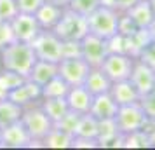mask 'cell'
Wrapping results in <instances>:
<instances>
[{
  "mask_svg": "<svg viewBox=\"0 0 155 150\" xmlns=\"http://www.w3.org/2000/svg\"><path fill=\"white\" fill-rule=\"evenodd\" d=\"M0 54H2V68L11 70L18 75H21V77H25V79H28L30 72H31V68L37 61L31 44L16 40V42L9 44L7 47H4L0 51Z\"/></svg>",
  "mask_w": 155,
  "mask_h": 150,
  "instance_id": "obj_1",
  "label": "cell"
},
{
  "mask_svg": "<svg viewBox=\"0 0 155 150\" xmlns=\"http://www.w3.org/2000/svg\"><path fill=\"white\" fill-rule=\"evenodd\" d=\"M119 18L120 12L113 7H106V5H99L96 11H92L87 16V28L89 33L101 37V38H112L113 35L119 33Z\"/></svg>",
  "mask_w": 155,
  "mask_h": 150,
  "instance_id": "obj_2",
  "label": "cell"
},
{
  "mask_svg": "<svg viewBox=\"0 0 155 150\" xmlns=\"http://www.w3.org/2000/svg\"><path fill=\"white\" fill-rule=\"evenodd\" d=\"M52 32L61 40H82L84 35L89 32L87 19H85V16L66 7L63 9V14L59 18V21L56 23V26L52 28Z\"/></svg>",
  "mask_w": 155,
  "mask_h": 150,
  "instance_id": "obj_3",
  "label": "cell"
},
{
  "mask_svg": "<svg viewBox=\"0 0 155 150\" xmlns=\"http://www.w3.org/2000/svg\"><path fill=\"white\" fill-rule=\"evenodd\" d=\"M21 122L26 128L28 135L31 136V140L40 143L47 136V133L54 128V122L47 117V114L42 110L40 105H30V107L23 108Z\"/></svg>",
  "mask_w": 155,
  "mask_h": 150,
  "instance_id": "obj_4",
  "label": "cell"
},
{
  "mask_svg": "<svg viewBox=\"0 0 155 150\" xmlns=\"http://www.w3.org/2000/svg\"><path fill=\"white\" fill-rule=\"evenodd\" d=\"M37 59L59 63L63 59V40L52 30H40V33L31 42Z\"/></svg>",
  "mask_w": 155,
  "mask_h": 150,
  "instance_id": "obj_5",
  "label": "cell"
},
{
  "mask_svg": "<svg viewBox=\"0 0 155 150\" xmlns=\"http://www.w3.org/2000/svg\"><path fill=\"white\" fill-rule=\"evenodd\" d=\"M115 122H117V128L122 135H129L134 131L145 129L150 119L143 112L140 101H138V103H131V105H120L117 110V115H115Z\"/></svg>",
  "mask_w": 155,
  "mask_h": 150,
  "instance_id": "obj_6",
  "label": "cell"
},
{
  "mask_svg": "<svg viewBox=\"0 0 155 150\" xmlns=\"http://www.w3.org/2000/svg\"><path fill=\"white\" fill-rule=\"evenodd\" d=\"M134 59H136V58L129 56L126 52H108L99 68L105 72L106 77L112 80V82L126 80V79H129V75H131Z\"/></svg>",
  "mask_w": 155,
  "mask_h": 150,
  "instance_id": "obj_7",
  "label": "cell"
},
{
  "mask_svg": "<svg viewBox=\"0 0 155 150\" xmlns=\"http://www.w3.org/2000/svg\"><path fill=\"white\" fill-rule=\"evenodd\" d=\"M33 145H40V142H33L23 126L21 119L0 129V148H31Z\"/></svg>",
  "mask_w": 155,
  "mask_h": 150,
  "instance_id": "obj_8",
  "label": "cell"
},
{
  "mask_svg": "<svg viewBox=\"0 0 155 150\" xmlns=\"http://www.w3.org/2000/svg\"><path fill=\"white\" fill-rule=\"evenodd\" d=\"M91 70L89 63L82 56L63 58L58 63V75L68 82V86H82L87 73Z\"/></svg>",
  "mask_w": 155,
  "mask_h": 150,
  "instance_id": "obj_9",
  "label": "cell"
},
{
  "mask_svg": "<svg viewBox=\"0 0 155 150\" xmlns=\"http://www.w3.org/2000/svg\"><path fill=\"white\" fill-rule=\"evenodd\" d=\"M106 54H108V45L105 38L87 32L80 40V56L89 63V66H101Z\"/></svg>",
  "mask_w": 155,
  "mask_h": 150,
  "instance_id": "obj_10",
  "label": "cell"
},
{
  "mask_svg": "<svg viewBox=\"0 0 155 150\" xmlns=\"http://www.w3.org/2000/svg\"><path fill=\"white\" fill-rule=\"evenodd\" d=\"M11 26L14 32V38L18 42L31 44L35 37L40 33V25L37 21L35 14H26V12H18L11 19Z\"/></svg>",
  "mask_w": 155,
  "mask_h": 150,
  "instance_id": "obj_11",
  "label": "cell"
},
{
  "mask_svg": "<svg viewBox=\"0 0 155 150\" xmlns=\"http://www.w3.org/2000/svg\"><path fill=\"white\" fill-rule=\"evenodd\" d=\"M129 80L133 82V86L136 87L140 96H143V94L155 89V70L152 66H148L147 63L140 61V59H134Z\"/></svg>",
  "mask_w": 155,
  "mask_h": 150,
  "instance_id": "obj_12",
  "label": "cell"
},
{
  "mask_svg": "<svg viewBox=\"0 0 155 150\" xmlns=\"http://www.w3.org/2000/svg\"><path fill=\"white\" fill-rule=\"evenodd\" d=\"M9 100H12L14 103H18L19 107H30L33 105L37 100L42 98V87L37 86L35 82H31L30 79H25L18 87H14L7 96Z\"/></svg>",
  "mask_w": 155,
  "mask_h": 150,
  "instance_id": "obj_13",
  "label": "cell"
},
{
  "mask_svg": "<svg viewBox=\"0 0 155 150\" xmlns=\"http://www.w3.org/2000/svg\"><path fill=\"white\" fill-rule=\"evenodd\" d=\"M117 110H119V105H117V101L112 98L110 91H108V93H103V94H96V96H92L89 114L94 115L98 121L115 119Z\"/></svg>",
  "mask_w": 155,
  "mask_h": 150,
  "instance_id": "obj_14",
  "label": "cell"
},
{
  "mask_svg": "<svg viewBox=\"0 0 155 150\" xmlns=\"http://www.w3.org/2000/svg\"><path fill=\"white\" fill-rule=\"evenodd\" d=\"M99 148L103 147H122V133L117 128L115 119H105L98 122V135H96Z\"/></svg>",
  "mask_w": 155,
  "mask_h": 150,
  "instance_id": "obj_15",
  "label": "cell"
},
{
  "mask_svg": "<svg viewBox=\"0 0 155 150\" xmlns=\"http://www.w3.org/2000/svg\"><path fill=\"white\" fill-rule=\"evenodd\" d=\"M110 94L112 98L117 101V105H131V103H138L140 101V93L136 91V87L133 86V82L129 79L126 80H117L112 82L110 87Z\"/></svg>",
  "mask_w": 155,
  "mask_h": 150,
  "instance_id": "obj_16",
  "label": "cell"
},
{
  "mask_svg": "<svg viewBox=\"0 0 155 150\" xmlns=\"http://www.w3.org/2000/svg\"><path fill=\"white\" fill-rule=\"evenodd\" d=\"M64 100L68 103V108L78 114H87L91 108L92 94L85 89L84 86H71L68 89V94L64 96Z\"/></svg>",
  "mask_w": 155,
  "mask_h": 150,
  "instance_id": "obj_17",
  "label": "cell"
},
{
  "mask_svg": "<svg viewBox=\"0 0 155 150\" xmlns=\"http://www.w3.org/2000/svg\"><path fill=\"white\" fill-rule=\"evenodd\" d=\"M82 86H84L92 96H96V94L108 93L110 87H112V80L106 77V73L101 70L99 66H91V70H89V73H87V77H85Z\"/></svg>",
  "mask_w": 155,
  "mask_h": 150,
  "instance_id": "obj_18",
  "label": "cell"
},
{
  "mask_svg": "<svg viewBox=\"0 0 155 150\" xmlns=\"http://www.w3.org/2000/svg\"><path fill=\"white\" fill-rule=\"evenodd\" d=\"M124 14L134 23L136 28H148V25L153 21V18H155L148 0H140V2H136L133 7H129Z\"/></svg>",
  "mask_w": 155,
  "mask_h": 150,
  "instance_id": "obj_19",
  "label": "cell"
},
{
  "mask_svg": "<svg viewBox=\"0 0 155 150\" xmlns=\"http://www.w3.org/2000/svg\"><path fill=\"white\" fill-rule=\"evenodd\" d=\"M58 75V63H51V61H44V59H37L33 68L30 72L28 79L31 82H35L37 86L42 87L44 84H47L51 79H54Z\"/></svg>",
  "mask_w": 155,
  "mask_h": 150,
  "instance_id": "obj_20",
  "label": "cell"
},
{
  "mask_svg": "<svg viewBox=\"0 0 155 150\" xmlns=\"http://www.w3.org/2000/svg\"><path fill=\"white\" fill-rule=\"evenodd\" d=\"M61 14H63V7L54 5L51 2H44L35 12V18L42 30H52L56 26V23L59 21Z\"/></svg>",
  "mask_w": 155,
  "mask_h": 150,
  "instance_id": "obj_21",
  "label": "cell"
},
{
  "mask_svg": "<svg viewBox=\"0 0 155 150\" xmlns=\"http://www.w3.org/2000/svg\"><path fill=\"white\" fill-rule=\"evenodd\" d=\"M71 145H73V135L56 128V126L42 140L44 148H71Z\"/></svg>",
  "mask_w": 155,
  "mask_h": 150,
  "instance_id": "obj_22",
  "label": "cell"
},
{
  "mask_svg": "<svg viewBox=\"0 0 155 150\" xmlns=\"http://www.w3.org/2000/svg\"><path fill=\"white\" fill-rule=\"evenodd\" d=\"M40 107H42V110L47 114V117H49L54 124L70 110L64 98H42Z\"/></svg>",
  "mask_w": 155,
  "mask_h": 150,
  "instance_id": "obj_23",
  "label": "cell"
},
{
  "mask_svg": "<svg viewBox=\"0 0 155 150\" xmlns=\"http://www.w3.org/2000/svg\"><path fill=\"white\" fill-rule=\"evenodd\" d=\"M23 114V107H19L18 103H14L12 100H0V129L12 124V122H18L21 119Z\"/></svg>",
  "mask_w": 155,
  "mask_h": 150,
  "instance_id": "obj_24",
  "label": "cell"
},
{
  "mask_svg": "<svg viewBox=\"0 0 155 150\" xmlns=\"http://www.w3.org/2000/svg\"><path fill=\"white\" fill-rule=\"evenodd\" d=\"M98 119L91 115L89 112L87 114H82L80 119H78V124H77V129L73 136H78V138H96L98 135Z\"/></svg>",
  "mask_w": 155,
  "mask_h": 150,
  "instance_id": "obj_25",
  "label": "cell"
},
{
  "mask_svg": "<svg viewBox=\"0 0 155 150\" xmlns=\"http://www.w3.org/2000/svg\"><path fill=\"white\" fill-rule=\"evenodd\" d=\"M68 82L56 75L54 79H51L47 84L42 86V98H64L68 94Z\"/></svg>",
  "mask_w": 155,
  "mask_h": 150,
  "instance_id": "obj_26",
  "label": "cell"
},
{
  "mask_svg": "<svg viewBox=\"0 0 155 150\" xmlns=\"http://www.w3.org/2000/svg\"><path fill=\"white\" fill-rule=\"evenodd\" d=\"M122 147H133V148H145V147H152L150 142V135H148L147 128L134 131L129 135H122Z\"/></svg>",
  "mask_w": 155,
  "mask_h": 150,
  "instance_id": "obj_27",
  "label": "cell"
},
{
  "mask_svg": "<svg viewBox=\"0 0 155 150\" xmlns=\"http://www.w3.org/2000/svg\"><path fill=\"white\" fill-rule=\"evenodd\" d=\"M80 115L78 112H73V110H68L66 114L59 119V121L54 124L56 128L63 129V131H66V133H70V135H73L75 133V129H77V124H78V119H80Z\"/></svg>",
  "mask_w": 155,
  "mask_h": 150,
  "instance_id": "obj_28",
  "label": "cell"
},
{
  "mask_svg": "<svg viewBox=\"0 0 155 150\" xmlns=\"http://www.w3.org/2000/svg\"><path fill=\"white\" fill-rule=\"evenodd\" d=\"M101 5V2L99 0H70V5L68 7L71 9V11H75V12H78V14L82 16H87L91 14L92 11H96V9Z\"/></svg>",
  "mask_w": 155,
  "mask_h": 150,
  "instance_id": "obj_29",
  "label": "cell"
},
{
  "mask_svg": "<svg viewBox=\"0 0 155 150\" xmlns=\"http://www.w3.org/2000/svg\"><path fill=\"white\" fill-rule=\"evenodd\" d=\"M19 12L16 0H0V21H11Z\"/></svg>",
  "mask_w": 155,
  "mask_h": 150,
  "instance_id": "obj_30",
  "label": "cell"
},
{
  "mask_svg": "<svg viewBox=\"0 0 155 150\" xmlns=\"http://www.w3.org/2000/svg\"><path fill=\"white\" fill-rule=\"evenodd\" d=\"M140 105L143 108V112L147 114V117L150 121H155V91L143 94L140 98Z\"/></svg>",
  "mask_w": 155,
  "mask_h": 150,
  "instance_id": "obj_31",
  "label": "cell"
},
{
  "mask_svg": "<svg viewBox=\"0 0 155 150\" xmlns=\"http://www.w3.org/2000/svg\"><path fill=\"white\" fill-rule=\"evenodd\" d=\"M12 42H16V38H14L12 26H11V21H0V51Z\"/></svg>",
  "mask_w": 155,
  "mask_h": 150,
  "instance_id": "obj_32",
  "label": "cell"
},
{
  "mask_svg": "<svg viewBox=\"0 0 155 150\" xmlns=\"http://www.w3.org/2000/svg\"><path fill=\"white\" fill-rule=\"evenodd\" d=\"M136 59H140L143 63H147L148 66H152L155 70V40H150V42L141 49L140 56L136 58Z\"/></svg>",
  "mask_w": 155,
  "mask_h": 150,
  "instance_id": "obj_33",
  "label": "cell"
},
{
  "mask_svg": "<svg viewBox=\"0 0 155 150\" xmlns=\"http://www.w3.org/2000/svg\"><path fill=\"white\" fill-rule=\"evenodd\" d=\"M44 2L45 0H16L19 12H26V14H35Z\"/></svg>",
  "mask_w": 155,
  "mask_h": 150,
  "instance_id": "obj_34",
  "label": "cell"
},
{
  "mask_svg": "<svg viewBox=\"0 0 155 150\" xmlns=\"http://www.w3.org/2000/svg\"><path fill=\"white\" fill-rule=\"evenodd\" d=\"M80 56V40H63V58Z\"/></svg>",
  "mask_w": 155,
  "mask_h": 150,
  "instance_id": "obj_35",
  "label": "cell"
},
{
  "mask_svg": "<svg viewBox=\"0 0 155 150\" xmlns=\"http://www.w3.org/2000/svg\"><path fill=\"white\" fill-rule=\"evenodd\" d=\"M71 148H99V145L96 138H78V136H73Z\"/></svg>",
  "mask_w": 155,
  "mask_h": 150,
  "instance_id": "obj_36",
  "label": "cell"
},
{
  "mask_svg": "<svg viewBox=\"0 0 155 150\" xmlns=\"http://www.w3.org/2000/svg\"><path fill=\"white\" fill-rule=\"evenodd\" d=\"M136 2H140V0H115V9L119 12H126L127 9L133 7Z\"/></svg>",
  "mask_w": 155,
  "mask_h": 150,
  "instance_id": "obj_37",
  "label": "cell"
},
{
  "mask_svg": "<svg viewBox=\"0 0 155 150\" xmlns=\"http://www.w3.org/2000/svg\"><path fill=\"white\" fill-rule=\"evenodd\" d=\"M7 96H9V89L5 87L4 80H2V77H0V100H5Z\"/></svg>",
  "mask_w": 155,
  "mask_h": 150,
  "instance_id": "obj_38",
  "label": "cell"
},
{
  "mask_svg": "<svg viewBox=\"0 0 155 150\" xmlns=\"http://www.w3.org/2000/svg\"><path fill=\"white\" fill-rule=\"evenodd\" d=\"M45 2H51V4H54V5H59V7L66 9L70 5V0H45Z\"/></svg>",
  "mask_w": 155,
  "mask_h": 150,
  "instance_id": "obj_39",
  "label": "cell"
},
{
  "mask_svg": "<svg viewBox=\"0 0 155 150\" xmlns=\"http://www.w3.org/2000/svg\"><path fill=\"white\" fill-rule=\"evenodd\" d=\"M147 30H148V35H150V38H152V40H155V18H153V21L148 25Z\"/></svg>",
  "mask_w": 155,
  "mask_h": 150,
  "instance_id": "obj_40",
  "label": "cell"
},
{
  "mask_svg": "<svg viewBox=\"0 0 155 150\" xmlns=\"http://www.w3.org/2000/svg\"><path fill=\"white\" fill-rule=\"evenodd\" d=\"M150 2V7H152V11H153V14H155V0H148Z\"/></svg>",
  "mask_w": 155,
  "mask_h": 150,
  "instance_id": "obj_41",
  "label": "cell"
},
{
  "mask_svg": "<svg viewBox=\"0 0 155 150\" xmlns=\"http://www.w3.org/2000/svg\"><path fill=\"white\" fill-rule=\"evenodd\" d=\"M153 122H155V121H153Z\"/></svg>",
  "mask_w": 155,
  "mask_h": 150,
  "instance_id": "obj_42",
  "label": "cell"
}]
</instances>
